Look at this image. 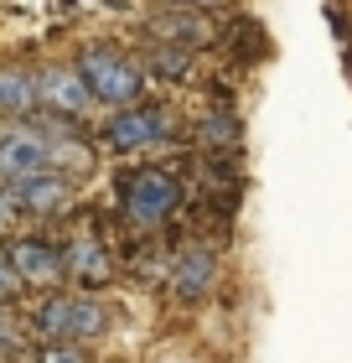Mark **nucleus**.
<instances>
[{"mask_svg": "<svg viewBox=\"0 0 352 363\" xmlns=\"http://www.w3.org/2000/svg\"><path fill=\"white\" fill-rule=\"evenodd\" d=\"M62 161L83 167V151H78V145H68V140L42 135V130H6V135H0V177H6V182L42 177V172L62 167Z\"/></svg>", "mask_w": 352, "mask_h": 363, "instance_id": "obj_1", "label": "nucleus"}, {"mask_svg": "<svg viewBox=\"0 0 352 363\" xmlns=\"http://www.w3.org/2000/svg\"><path fill=\"white\" fill-rule=\"evenodd\" d=\"M78 78L89 84L93 99H104V104L114 109H130V104H140V73H135V62H125L120 52H109V47H89L78 62Z\"/></svg>", "mask_w": 352, "mask_h": 363, "instance_id": "obj_2", "label": "nucleus"}, {"mask_svg": "<svg viewBox=\"0 0 352 363\" xmlns=\"http://www.w3.org/2000/svg\"><path fill=\"white\" fill-rule=\"evenodd\" d=\"M104 322H109V311L89 301V296H52L37 311V333L47 342H83V337L104 333Z\"/></svg>", "mask_w": 352, "mask_h": 363, "instance_id": "obj_3", "label": "nucleus"}, {"mask_svg": "<svg viewBox=\"0 0 352 363\" xmlns=\"http://www.w3.org/2000/svg\"><path fill=\"white\" fill-rule=\"evenodd\" d=\"M176 197H181L176 177L156 167V172H140V177L125 187V213H130L135 223H161V218H171Z\"/></svg>", "mask_w": 352, "mask_h": 363, "instance_id": "obj_4", "label": "nucleus"}, {"mask_svg": "<svg viewBox=\"0 0 352 363\" xmlns=\"http://www.w3.org/2000/svg\"><path fill=\"white\" fill-rule=\"evenodd\" d=\"M104 140L114 145V151H140V145H156V140H166V114H161V109H145V104H130V109H120V114L109 120Z\"/></svg>", "mask_w": 352, "mask_h": 363, "instance_id": "obj_5", "label": "nucleus"}, {"mask_svg": "<svg viewBox=\"0 0 352 363\" xmlns=\"http://www.w3.org/2000/svg\"><path fill=\"white\" fill-rule=\"evenodd\" d=\"M11 208H26V213H52L68 203V182H62L57 172H42V177H21L6 187Z\"/></svg>", "mask_w": 352, "mask_h": 363, "instance_id": "obj_6", "label": "nucleus"}, {"mask_svg": "<svg viewBox=\"0 0 352 363\" xmlns=\"http://www.w3.org/2000/svg\"><path fill=\"white\" fill-rule=\"evenodd\" d=\"M11 270H16V280L47 286V280H57L62 270H68V259H62V250H52V244H42V239H21L11 250Z\"/></svg>", "mask_w": 352, "mask_h": 363, "instance_id": "obj_7", "label": "nucleus"}, {"mask_svg": "<svg viewBox=\"0 0 352 363\" xmlns=\"http://www.w3.org/2000/svg\"><path fill=\"white\" fill-rule=\"evenodd\" d=\"M37 89H42V99H47L52 109H68V114H83V109L93 104L89 84H83L78 73H62V68H57V73H47V78H37Z\"/></svg>", "mask_w": 352, "mask_h": 363, "instance_id": "obj_8", "label": "nucleus"}, {"mask_svg": "<svg viewBox=\"0 0 352 363\" xmlns=\"http://www.w3.org/2000/svg\"><path fill=\"white\" fill-rule=\"evenodd\" d=\"M212 255L208 250H187L181 255V265H176V275H171V291L176 296H203L208 286H212Z\"/></svg>", "mask_w": 352, "mask_h": 363, "instance_id": "obj_9", "label": "nucleus"}, {"mask_svg": "<svg viewBox=\"0 0 352 363\" xmlns=\"http://www.w3.org/2000/svg\"><path fill=\"white\" fill-rule=\"evenodd\" d=\"M42 99V89H37V78L31 73H0V109H31Z\"/></svg>", "mask_w": 352, "mask_h": 363, "instance_id": "obj_10", "label": "nucleus"}, {"mask_svg": "<svg viewBox=\"0 0 352 363\" xmlns=\"http://www.w3.org/2000/svg\"><path fill=\"white\" fill-rule=\"evenodd\" d=\"M62 259H68V270L83 275V280H104L109 275V255L98 250V244H78V250H68Z\"/></svg>", "mask_w": 352, "mask_h": 363, "instance_id": "obj_11", "label": "nucleus"}, {"mask_svg": "<svg viewBox=\"0 0 352 363\" xmlns=\"http://www.w3.org/2000/svg\"><path fill=\"white\" fill-rule=\"evenodd\" d=\"M37 363H89V353H83L78 342H42Z\"/></svg>", "mask_w": 352, "mask_h": 363, "instance_id": "obj_12", "label": "nucleus"}, {"mask_svg": "<svg viewBox=\"0 0 352 363\" xmlns=\"http://www.w3.org/2000/svg\"><path fill=\"white\" fill-rule=\"evenodd\" d=\"M11 291H16V270H11V259L0 255V301H6Z\"/></svg>", "mask_w": 352, "mask_h": 363, "instance_id": "obj_13", "label": "nucleus"}, {"mask_svg": "<svg viewBox=\"0 0 352 363\" xmlns=\"http://www.w3.org/2000/svg\"><path fill=\"white\" fill-rule=\"evenodd\" d=\"M11 213H16V208H11V197H6V192H0V223H6V218H11Z\"/></svg>", "mask_w": 352, "mask_h": 363, "instance_id": "obj_14", "label": "nucleus"}, {"mask_svg": "<svg viewBox=\"0 0 352 363\" xmlns=\"http://www.w3.org/2000/svg\"><path fill=\"white\" fill-rule=\"evenodd\" d=\"M192 6H212V0H192Z\"/></svg>", "mask_w": 352, "mask_h": 363, "instance_id": "obj_15", "label": "nucleus"}]
</instances>
